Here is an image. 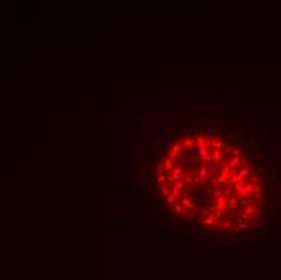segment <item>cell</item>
<instances>
[{
    "instance_id": "1",
    "label": "cell",
    "mask_w": 281,
    "mask_h": 280,
    "mask_svg": "<svg viewBox=\"0 0 281 280\" xmlns=\"http://www.w3.org/2000/svg\"><path fill=\"white\" fill-rule=\"evenodd\" d=\"M171 139H173V136H163V139H162V152L165 155L168 157V154L171 152Z\"/></svg>"
},
{
    "instance_id": "2",
    "label": "cell",
    "mask_w": 281,
    "mask_h": 280,
    "mask_svg": "<svg viewBox=\"0 0 281 280\" xmlns=\"http://www.w3.org/2000/svg\"><path fill=\"white\" fill-rule=\"evenodd\" d=\"M194 196H195V199H194V201H195V204H197V206H199V207H202V206H204V204L207 203V196H205V194H204L202 191L195 190V193H194Z\"/></svg>"
},
{
    "instance_id": "3",
    "label": "cell",
    "mask_w": 281,
    "mask_h": 280,
    "mask_svg": "<svg viewBox=\"0 0 281 280\" xmlns=\"http://www.w3.org/2000/svg\"><path fill=\"white\" fill-rule=\"evenodd\" d=\"M171 128L175 130V135H176V136L186 135V128L183 126V123H179V121H173V123H171Z\"/></svg>"
},
{
    "instance_id": "4",
    "label": "cell",
    "mask_w": 281,
    "mask_h": 280,
    "mask_svg": "<svg viewBox=\"0 0 281 280\" xmlns=\"http://www.w3.org/2000/svg\"><path fill=\"white\" fill-rule=\"evenodd\" d=\"M220 172V167H218V164H215V162H210V165H209V178H210V181H213V176H215L217 173Z\"/></svg>"
},
{
    "instance_id": "5",
    "label": "cell",
    "mask_w": 281,
    "mask_h": 280,
    "mask_svg": "<svg viewBox=\"0 0 281 280\" xmlns=\"http://www.w3.org/2000/svg\"><path fill=\"white\" fill-rule=\"evenodd\" d=\"M200 162H202V160H200V159H199V157H197V155H195V157H192V159H189V160H187V162L184 164V167H191V168H197V167H200Z\"/></svg>"
},
{
    "instance_id": "6",
    "label": "cell",
    "mask_w": 281,
    "mask_h": 280,
    "mask_svg": "<svg viewBox=\"0 0 281 280\" xmlns=\"http://www.w3.org/2000/svg\"><path fill=\"white\" fill-rule=\"evenodd\" d=\"M212 160L215 162V164H221L223 162V154L218 149H213L212 151Z\"/></svg>"
},
{
    "instance_id": "7",
    "label": "cell",
    "mask_w": 281,
    "mask_h": 280,
    "mask_svg": "<svg viewBox=\"0 0 281 280\" xmlns=\"http://www.w3.org/2000/svg\"><path fill=\"white\" fill-rule=\"evenodd\" d=\"M163 173H165L163 165H162V164H155V165H154V176H155V180H158Z\"/></svg>"
},
{
    "instance_id": "8",
    "label": "cell",
    "mask_w": 281,
    "mask_h": 280,
    "mask_svg": "<svg viewBox=\"0 0 281 280\" xmlns=\"http://www.w3.org/2000/svg\"><path fill=\"white\" fill-rule=\"evenodd\" d=\"M168 159L176 164V167H181V155L179 154H175V152H170L168 154Z\"/></svg>"
},
{
    "instance_id": "9",
    "label": "cell",
    "mask_w": 281,
    "mask_h": 280,
    "mask_svg": "<svg viewBox=\"0 0 281 280\" xmlns=\"http://www.w3.org/2000/svg\"><path fill=\"white\" fill-rule=\"evenodd\" d=\"M162 165H163V170H165V173H170V172H171V170H173V162L170 160L168 157H167V159L163 160V164H162Z\"/></svg>"
},
{
    "instance_id": "10",
    "label": "cell",
    "mask_w": 281,
    "mask_h": 280,
    "mask_svg": "<svg viewBox=\"0 0 281 280\" xmlns=\"http://www.w3.org/2000/svg\"><path fill=\"white\" fill-rule=\"evenodd\" d=\"M225 207H226V199H225V196L221 194L220 198H217V209L225 211Z\"/></svg>"
},
{
    "instance_id": "11",
    "label": "cell",
    "mask_w": 281,
    "mask_h": 280,
    "mask_svg": "<svg viewBox=\"0 0 281 280\" xmlns=\"http://www.w3.org/2000/svg\"><path fill=\"white\" fill-rule=\"evenodd\" d=\"M241 164V159L239 157H233V159L229 160V164H228V167L231 168V170H234V168H237V165Z\"/></svg>"
},
{
    "instance_id": "12",
    "label": "cell",
    "mask_w": 281,
    "mask_h": 280,
    "mask_svg": "<svg viewBox=\"0 0 281 280\" xmlns=\"http://www.w3.org/2000/svg\"><path fill=\"white\" fill-rule=\"evenodd\" d=\"M136 201H137V206L139 207H145L147 206V196H136Z\"/></svg>"
},
{
    "instance_id": "13",
    "label": "cell",
    "mask_w": 281,
    "mask_h": 280,
    "mask_svg": "<svg viewBox=\"0 0 281 280\" xmlns=\"http://www.w3.org/2000/svg\"><path fill=\"white\" fill-rule=\"evenodd\" d=\"M195 144H197V149L199 147H207V146H205V136L197 135V138H195Z\"/></svg>"
},
{
    "instance_id": "14",
    "label": "cell",
    "mask_w": 281,
    "mask_h": 280,
    "mask_svg": "<svg viewBox=\"0 0 281 280\" xmlns=\"http://www.w3.org/2000/svg\"><path fill=\"white\" fill-rule=\"evenodd\" d=\"M184 146H186L187 149H192V147H195L197 144H195V139H194V138H186V139H184Z\"/></svg>"
},
{
    "instance_id": "15",
    "label": "cell",
    "mask_w": 281,
    "mask_h": 280,
    "mask_svg": "<svg viewBox=\"0 0 281 280\" xmlns=\"http://www.w3.org/2000/svg\"><path fill=\"white\" fill-rule=\"evenodd\" d=\"M179 204L183 206V207H191L192 206V203H191V199H189L187 196H184L183 199H179Z\"/></svg>"
},
{
    "instance_id": "16",
    "label": "cell",
    "mask_w": 281,
    "mask_h": 280,
    "mask_svg": "<svg viewBox=\"0 0 281 280\" xmlns=\"http://www.w3.org/2000/svg\"><path fill=\"white\" fill-rule=\"evenodd\" d=\"M231 135H233V131H231L229 128H223V130H221V136H225V141L231 139Z\"/></svg>"
},
{
    "instance_id": "17",
    "label": "cell",
    "mask_w": 281,
    "mask_h": 280,
    "mask_svg": "<svg viewBox=\"0 0 281 280\" xmlns=\"http://www.w3.org/2000/svg\"><path fill=\"white\" fill-rule=\"evenodd\" d=\"M213 136H215V130H213V128H207L205 130V139H210V141H212Z\"/></svg>"
},
{
    "instance_id": "18",
    "label": "cell",
    "mask_w": 281,
    "mask_h": 280,
    "mask_svg": "<svg viewBox=\"0 0 281 280\" xmlns=\"http://www.w3.org/2000/svg\"><path fill=\"white\" fill-rule=\"evenodd\" d=\"M171 175H173V178H175V181H176V180L179 178V175H183V172H181V167H175Z\"/></svg>"
},
{
    "instance_id": "19",
    "label": "cell",
    "mask_w": 281,
    "mask_h": 280,
    "mask_svg": "<svg viewBox=\"0 0 281 280\" xmlns=\"http://www.w3.org/2000/svg\"><path fill=\"white\" fill-rule=\"evenodd\" d=\"M215 222H217V220H215V217H213V215H209V217H205V219H204V222H202V223H204V225H213Z\"/></svg>"
},
{
    "instance_id": "20",
    "label": "cell",
    "mask_w": 281,
    "mask_h": 280,
    "mask_svg": "<svg viewBox=\"0 0 281 280\" xmlns=\"http://www.w3.org/2000/svg\"><path fill=\"white\" fill-rule=\"evenodd\" d=\"M160 193L163 194L165 198H167V196H170V194H171V190H170L168 186H160Z\"/></svg>"
},
{
    "instance_id": "21",
    "label": "cell",
    "mask_w": 281,
    "mask_h": 280,
    "mask_svg": "<svg viewBox=\"0 0 281 280\" xmlns=\"http://www.w3.org/2000/svg\"><path fill=\"white\" fill-rule=\"evenodd\" d=\"M149 152H150L152 155H157V154H158V152H157V139L150 144V151H149Z\"/></svg>"
},
{
    "instance_id": "22",
    "label": "cell",
    "mask_w": 281,
    "mask_h": 280,
    "mask_svg": "<svg viewBox=\"0 0 281 280\" xmlns=\"http://www.w3.org/2000/svg\"><path fill=\"white\" fill-rule=\"evenodd\" d=\"M223 212H225V211H221V209H215V212H213V217H215V220H220V219H221Z\"/></svg>"
},
{
    "instance_id": "23",
    "label": "cell",
    "mask_w": 281,
    "mask_h": 280,
    "mask_svg": "<svg viewBox=\"0 0 281 280\" xmlns=\"http://www.w3.org/2000/svg\"><path fill=\"white\" fill-rule=\"evenodd\" d=\"M173 209H175L176 214H181V212H184V207H183V206H181L179 203H178V204H175V206H173Z\"/></svg>"
},
{
    "instance_id": "24",
    "label": "cell",
    "mask_w": 281,
    "mask_h": 280,
    "mask_svg": "<svg viewBox=\"0 0 281 280\" xmlns=\"http://www.w3.org/2000/svg\"><path fill=\"white\" fill-rule=\"evenodd\" d=\"M171 194L175 198H179L181 194H183V190H178V188H171Z\"/></svg>"
},
{
    "instance_id": "25",
    "label": "cell",
    "mask_w": 281,
    "mask_h": 280,
    "mask_svg": "<svg viewBox=\"0 0 281 280\" xmlns=\"http://www.w3.org/2000/svg\"><path fill=\"white\" fill-rule=\"evenodd\" d=\"M195 152H197V149H195V147H192V149H189V151L186 152V155L189 157V159H192V157H195Z\"/></svg>"
},
{
    "instance_id": "26",
    "label": "cell",
    "mask_w": 281,
    "mask_h": 280,
    "mask_svg": "<svg viewBox=\"0 0 281 280\" xmlns=\"http://www.w3.org/2000/svg\"><path fill=\"white\" fill-rule=\"evenodd\" d=\"M165 201H167V204H170V206H175V196H173V194H170V196H167V198H165Z\"/></svg>"
},
{
    "instance_id": "27",
    "label": "cell",
    "mask_w": 281,
    "mask_h": 280,
    "mask_svg": "<svg viewBox=\"0 0 281 280\" xmlns=\"http://www.w3.org/2000/svg\"><path fill=\"white\" fill-rule=\"evenodd\" d=\"M165 159H167V155L163 154V152H158L157 154V164H160V162H163Z\"/></svg>"
},
{
    "instance_id": "28",
    "label": "cell",
    "mask_w": 281,
    "mask_h": 280,
    "mask_svg": "<svg viewBox=\"0 0 281 280\" xmlns=\"http://www.w3.org/2000/svg\"><path fill=\"white\" fill-rule=\"evenodd\" d=\"M237 201H239V199H237V198H234V196H231V198L228 199V203H229V206H231V207H234V206H236V203H237Z\"/></svg>"
},
{
    "instance_id": "29",
    "label": "cell",
    "mask_w": 281,
    "mask_h": 280,
    "mask_svg": "<svg viewBox=\"0 0 281 280\" xmlns=\"http://www.w3.org/2000/svg\"><path fill=\"white\" fill-rule=\"evenodd\" d=\"M186 138H192V135H195V128H187L186 130Z\"/></svg>"
},
{
    "instance_id": "30",
    "label": "cell",
    "mask_w": 281,
    "mask_h": 280,
    "mask_svg": "<svg viewBox=\"0 0 281 280\" xmlns=\"http://www.w3.org/2000/svg\"><path fill=\"white\" fill-rule=\"evenodd\" d=\"M155 135H157L155 139H157V138H162V139H163V128H158V130L155 131Z\"/></svg>"
},
{
    "instance_id": "31",
    "label": "cell",
    "mask_w": 281,
    "mask_h": 280,
    "mask_svg": "<svg viewBox=\"0 0 281 280\" xmlns=\"http://www.w3.org/2000/svg\"><path fill=\"white\" fill-rule=\"evenodd\" d=\"M192 183H195V185H202V183H204V181H202V180H200V178H199V176H194Z\"/></svg>"
},
{
    "instance_id": "32",
    "label": "cell",
    "mask_w": 281,
    "mask_h": 280,
    "mask_svg": "<svg viewBox=\"0 0 281 280\" xmlns=\"http://www.w3.org/2000/svg\"><path fill=\"white\" fill-rule=\"evenodd\" d=\"M231 188H225V191H223V196H231Z\"/></svg>"
},
{
    "instance_id": "33",
    "label": "cell",
    "mask_w": 281,
    "mask_h": 280,
    "mask_svg": "<svg viewBox=\"0 0 281 280\" xmlns=\"http://www.w3.org/2000/svg\"><path fill=\"white\" fill-rule=\"evenodd\" d=\"M192 219H194V214H189V212L184 214V220H192Z\"/></svg>"
},
{
    "instance_id": "34",
    "label": "cell",
    "mask_w": 281,
    "mask_h": 280,
    "mask_svg": "<svg viewBox=\"0 0 281 280\" xmlns=\"http://www.w3.org/2000/svg\"><path fill=\"white\" fill-rule=\"evenodd\" d=\"M252 212H254V209L250 207V206H247V207H246V214H244V215H249V214H252Z\"/></svg>"
},
{
    "instance_id": "35",
    "label": "cell",
    "mask_w": 281,
    "mask_h": 280,
    "mask_svg": "<svg viewBox=\"0 0 281 280\" xmlns=\"http://www.w3.org/2000/svg\"><path fill=\"white\" fill-rule=\"evenodd\" d=\"M213 191H215V190H213L212 186H209V188L205 190V196H207V194H213Z\"/></svg>"
},
{
    "instance_id": "36",
    "label": "cell",
    "mask_w": 281,
    "mask_h": 280,
    "mask_svg": "<svg viewBox=\"0 0 281 280\" xmlns=\"http://www.w3.org/2000/svg\"><path fill=\"white\" fill-rule=\"evenodd\" d=\"M199 236H200V238H209V236H210V233H205V232H200V233H199Z\"/></svg>"
},
{
    "instance_id": "37",
    "label": "cell",
    "mask_w": 281,
    "mask_h": 280,
    "mask_svg": "<svg viewBox=\"0 0 281 280\" xmlns=\"http://www.w3.org/2000/svg\"><path fill=\"white\" fill-rule=\"evenodd\" d=\"M223 152H233V147H231V146H225V147H223Z\"/></svg>"
},
{
    "instance_id": "38",
    "label": "cell",
    "mask_w": 281,
    "mask_h": 280,
    "mask_svg": "<svg viewBox=\"0 0 281 280\" xmlns=\"http://www.w3.org/2000/svg\"><path fill=\"white\" fill-rule=\"evenodd\" d=\"M223 228H231V222H226V223H223Z\"/></svg>"
},
{
    "instance_id": "39",
    "label": "cell",
    "mask_w": 281,
    "mask_h": 280,
    "mask_svg": "<svg viewBox=\"0 0 281 280\" xmlns=\"http://www.w3.org/2000/svg\"><path fill=\"white\" fill-rule=\"evenodd\" d=\"M139 121H140V126H144L145 125V118L142 117V118H139Z\"/></svg>"
},
{
    "instance_id": "40",
    "label": "cell",
    "mask_w": 281,
    "mask_h": 280,
    "mask_svg": "<svg viewBox=\"0 0 281 280\" xmlns=\"http://www.w3.org/2000/svg\"><path fill=\"white\" fill-rule=\"evenodd\" d=\"M263 135V130H257V136H262Z\"/></svg>"
}]
</instances>
